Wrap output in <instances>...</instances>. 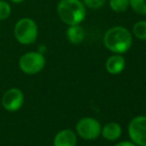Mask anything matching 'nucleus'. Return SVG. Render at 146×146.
Masks as SVG:
<instances>
[{
	"instance_id": "nucleus-1",
	"label": "nucleus",
	"mask_w": 146,
	"mask_h": 146,
	"mask_svg": "<svg viewBox=\"0 0 146 146\" xmlns=\"http://www.w3.org/2000/svg\"><path fill=\"white\" fill-rule=\"evenodd\" d=\"M133 43L132 34L127 28L114 26L110 28L104 36V45L113 54H125L130 50Z\"/></svg>"
},
{
	"instance_id": "nucleus-2",
	"label": "nucleus",
	"mask_w": 146,
	"mask_h": 146,
	"mask_svg": "<svg viewBox=\"0 0 146 146\" xmlns=\"http://www.w3.org/2000/svg\"><path fill=\"white\" fill-rule=\"evenodd\" d=\"M86 8L81 0H60L57 5V14L68 26L80 25L87 16Z\"/></svg>"
},
{
	"instance_id": "nucleus-3",
	"label": "nucleus",
	"mask_w": 146,
	"mask_h": 146,
	"mask_svg": "<svg viewBox=\"0 0 146 146\" xmlns=\"http://www.w3.org/2000/svg\"><path fill=\"white\" fill-rule=\"evenodd\" d=\"M39 29L37 23L29 17L19 19L13 29L14 38L21 45H31L36 42Z\"/></svg>"
},
{
	"instance_id": "nucleus-4",
	"label": "nucleus",
	"mask_w": 146,
	"mask_h": 146,
	"mask_svg": "<svg viewBox=\"0 0 146 146\" xmlns=\"http://www.w3.org/2000/svg\"><path fill=\"white\" fill-rule=\"evenodd\" d=\"M46 65L44 55L37 52H27L19 59V68L26 75H36L40 73Z\"/></svg>"
},
{
	"instance_id": "nucleus-5",
	"label": "nucleus",
	"mask_w": 146,
	"mask_h": 146,
	"mask_svg": "<svg viewBox=\"0 0 146 146\" xmlns=\"http://www.w3.org/2000/svg\"><path fill=\"white\" fill-rule=\"evenodd\" d=\"M77 132L82 138L86 140H92L100 136L102 127L98 120L92 117H85L77 124Z\"/></svg>"
},
{
	"instance_id": "nucleus-6",
	"label": "nucleus",
	"mask_w": 146,
	"mask_h": 146,
	"mask_svg": "<svg viewBox=\"0 0 146 146\" xmlns=\"http://www.w3.org/2000/svg\"><path fill=\"white\" fill-rule=\"evenodd\" d=\"M129 137L132 142L139 146H146V116H136L128 126Z\"/></svg>"
},
{
	"instance_id": "nucleus-7",
	"label": "nucleus",
	"mask_w": 146,
	"mask_h": 146,
	"mask_svg": "<svg viewBox=\"0 0 146 146\" xmlns=\"http://www.w3.org/2000/svg\"><path fill=\"white\" fill-rule=\"evenodd\" d=\"M1 104L2 106L8 111H17L22 108L24 104L23 92L19 88H9L2 96Z\"/></svg>"
},
{
	"instance_id": "nucleus-8",
	"label": "nucleus",
	"mask_w": 146,
	"mask_h": 146,
	"mask_svg": "<svg viewBox=\"0 0 146 146\" xmlns=\"http://www.w3.org/2000/svg\"><path fill=\"white\" fill-rule=\"evenodd\" d=\"M125 59L121 54H113L106 62V69L111 75H118L125 68Z\"/></svg>"
},
{
	"instance_id": "nucleus-9",
	"label": "nucleus",
	"mask_w": 146,
	"mask_h": 146,
	"mask_svg": "<svg viewBox=\"0 0 146 146\" xmlns=\"http://www.w3.org/2000/svg\"><path fill=\"white\" fill-rule=\"evenodd\" d=\"M77 136L71 129H64L57 133L53 146H76Z\"/></svg>"
},
{
	"instance_id": "nucleus-10",
	"label": "nucleus",
	"mask_w": 146,
	"mask_h": 146,
	"mask_svg": "<svg viewBox=\"0 0 146 146\" xmlns=\"http://www.w3.org/2000/svg\"><path fill=\"white\" fill-rule=\"evenodd\" d=\"M66 36L71 44L79 45L84 42L86 38V33L81 25H71L68 27Z\"/></svg>"
},
{
	"instance_id": "nucleus-11",
	"label": "nucleus",
	"mask_w": 146,
	"mask_h": 146,
	"mask_svg": "<svg viewBox=\"0 0 146 146\" xmlns=\"http://www.w3.org/2000/svg\"><path fill=\"white\" fill-rule=\"evenodd\" d=\"M102 134L106 140L114 141L121 135V127L116 122H110L104 125L102 129Z\"/></svg>"
},
{
	"instance_id": "nucleus-12",
	"label": "nucleus",
	"mask_w": 146,
	"mask_h": 146,
	"mask_svg": "<svg viewBox=\"0 0 146 146\" xmlns=\"http://www.w3.org/2000/svg\"><path fill=\"white\" fill-rule=\"evenodd\" d=\"M131 34L136 39H138V40L146 41V21L145 20L137 21L136 23L133 25Z\"/></svg>"
},
{
	"instance_id": "nucleus-13",
	"label": "nucleus",
	"mask_w": 146,
	"mask_h": 146,
	"mask_svg": "<svg viewBox=\"0 0 146 146\" xmlns=\"http://www.w3.org/2000/svg\"><path fill=\"white\" fill-rule=\"evenodd\" d=\"M108 4L110 9L115 13L126 12L129 8V0H110Z\"/></svg>"
},
{
	"instance_id": "nucleus-14",
	"label": "nucleus",
	"mask_w": 146,
	"mask_h": 146,
	"mask_svg": "<svg viewBox=\"0 0 146 146\" xmlns=\"http://www.w3.org/2000/svg\"><path fill=\"white\" fill-rule=\"evenodd\" d=\"M129 7L138 15H146V0H129Z\"/></svg>"
},
{
	"instance_id": "nucleus-15",
	"label": "nucleus",
	"mask_w": 146,
	"mask_h": 146,
	"mask_svg": "<svg viewBox=\"0 0 146 146\" xmlns=\"http://www.w3.org/2000/svg\"><path fill=\"white\" fill-rule=\"evenodd\" d=\"M11 12L12 9L9 2L0 0V21H4V20L8 19L11 15Z\"/></svg>"
},
{
	"instance_id": "nucleus-16",
	"label": "nucleus",
	"mask_w": 146,
	"mask_h": 146,
	"mask_svg": "<svg viewBox=\"0 0 146 146\" xmlns=\"http://www.w3.org/2000/svg\"><path fill=\"white\" fill-rule=\"evenodd\" d=\"M86 7L92 10H98L106 3V0H82Z\"/></svg>"
},
{
	"instance_id": "nucleus-17",
	"label": "nucleus",
	"mask_w": 146,
	"mask_h": 146,
	"mask_svg": "<svg viewBox=\"0 0 146 146\" xmlns=\"http://www.w3.org/2000/svg\"><path fill=\"white\" fill-rule=\"evenodd\" d=\"M114 146H136V144L132 142H128V141H124V142H119Z\"/></svg>"
},
{
	"instance_id": "nucleus-18",
	"label": "nucleus",
	"mask_w": 146,
	"mask_h": 146,
	"mask_svg": "<svg viewBox=\"0 0 146 146\" xmlns=\"http://www.w3.org/2000/svg\"><path fill=\"white\" fill-rule=\"evenodd\" d=\"M46 49L47 48H46V46H45V45H39V47H38V52L44 55V53L47 51Z\"/></svg>"
},
{
	"instance_id": "nucleus-19",
	"label": "nucleus",
	"mask_w": 146,
	"mask_h": 146,
	"mask_svg": "<svg viewBox=\"0 0 146 146\" xmlns=\"http://www.w3.org/2000/svg\"><path fill=\"white\" fill-rule=\"evenodd\" d=\"M11 2H13V3H16V4H19V3H22L23 1H25V0H10Z\"/></svg>"
}]
</instances>
